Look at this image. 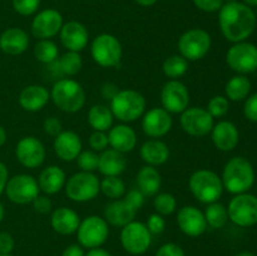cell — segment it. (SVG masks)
<instances>
[{"label":"cell","mask_w":257,"mask_h":256,"mask_svg":"<svg viewBox=\"0 0 257 256\" xmlns=\"http://www.w3.org/2000/svg\"><path fill=\"white\" fill-rule=\"evenodd\" d=\"M218 12L221 32L228 42H243L255 30L257 18L248 5L230 2L223 4Z\"/></svg>","instance_id":"cell-1"},{"label":"cell","mask_w":257,"mask_h":256,"mask_svg":"<svg viewBox=\"0 0 257 256\" xmlns=\"http://www.w3.org/2000/svg\"><path fill=\"white\" fill-rule=\"evenodd\" d=\"M223 188L233 195L245 193L255 182V171L252 165L243 157H233L226 163L222 172Z\"/></svg>","instance_id":"cell-2"},{"label":"cell","mask_w":257,"mask_h":256,"mask_svg":"<svg viewBox=\"0 0 257 256\" xmlns=\"http://www.w3.org/2000/svg\"><path fill=\"white\" fill-rule=\"evenodd\" d=\"M50 98L54 104L65 113L78 112L85 104L84 88L77 80L69 78H63L54 83Z\"/></svg>","instance_id":"cell-3"},{"label":"cell","mask_w":257,"mask_h":256,"mask_svg":"<svg viewBox=\"0 0 257 256\" xmlns=\"http://www.w3.org/2000/svg\"><path fill=\"white\" fill-rule=\"evenodd\" d=\"M188 187L197 201L202 203L217 202L222 196V180L216 172L210 170H198L191 175Z\"/></svg>","instance_id":"cell-4"},{"label":"cell","mask_w":257,"mask_h":256,"mask_svg":"<svg viewBox=\"0 0 257 256\" xmlns=\"http://www.w3.org/2000/svg\"><path fill=\"white\" fill-rule=\"evenodd\" d=\"M110 110L120 122H135L145 113L146 99L137 90H118L117 94L110 99Z\"/></svg>","instance_id":"cell-5"},{"label":"cell","mask_w":257,"mask_h":256,"mask_svg":"<svg viewBox=\"0 0 257 256\" xmlns=\"http://www.w3.org/2000/svg\"><path fill=\"white\" fill-rule=\"evenodd\" d=\"M93 60L103 68L119 67L123 49L119 40L112 34L103 33L95 37L90 44Z\"/></svg>","instance_id":"cell-6"},{"label":"cell","mask_w":257,"mask_h":256,"mask_svg":"<svg viewBox=\"0 0 257 256\" xmlns=\"http://www.w3.org/2000/svg\"><path fill=\"white\" fill-rule=\"evenodd\" d=\"M64 188L68 198L74 202H88L100 192V181L93 172L80 171L68 178Z\"/></svg>","instance_id":"cell-7"},{"label":"cell","mask_w":257,"mask_h":256,"mask_svg":"<svg viewBox=\"0 0 257 256\" xmlns=\"http://www.w3.org/2000/svg\"><path fill=\"white\" fill-rule=\"evenodd\" d=\"M211 35L206 30L196 28L183 33L177 43L178 52L188 62H196L210 52L211 49Z\"/></svg>","instance_id":"cell-8"},{"label":"cell","mask_w":257,"mask_h":256,"mask_svg":"<svg viewBox=\"0 0 257 256\" xmlns=\"http://www.w3.org/2000/svg\"><path fill=\"white\" fill-rule=\"evenodd\" d=\"M109 236L108 222L99 216H88L80 221L77 230L78 242L82 247L95 248L100 247Z\"/></svg>","instance_id":"cell-9"},{"label":"cell","mask_w":257,"mask_h":256,"mask_svg":"<svg viewBox=\"0 0 257 256\" xmlns=\"http://www.w3.org/2000/svg\"><path fill=\"white\" fill-rule=\"evenodd\" d=\"M120 243L131 255H143L152 243V233L146 223L133 220L122 227Z\"/></svg>","instance_id":"cell-10"},{"label":"cell","mask_w":257,"mask_h":256,"mask_svg":"<svg viewBox=\"0 0 257 256\" xmlns=\"http://www.w3.org/2000/svg\"><path fill=\"white\" fill-rule=\"evenodd\" d=\"M228 218L235 225L250 227L257 223V197L250 193L236 195L227 207Z\"/></svg>","instance_id":"cell-11"},{"label":"cell","mask_w":257,"mask_h":256,"mask_svg":"<svg viewBox=\"0 0 257 256\" xmlns=\"http://www.w3.org/2000/svg\"><path fill=\"white\" fill-rule=\"evenodd\" d=\"M39 192L40 188L37 178L27 173L13 176L8 180L7 186H5L7 197L17 205H27V203L33 202Z\"/></svg>","instance_id":"cell-12"},{"label":"cell","mask_w":257,"mask_h":256,"mask_svg":"<svg viewBox=\"0 0 257 256\" xmlns=\"http://www.w3.org/2000/svg\"><path fill=\"white\" fill-rule=\"evenodd\" d=\"M228 67L240 74H247L257 69V47L251 43H235L226 54Z\"/></svg>","instance_id":"cell-13"},{"label":"cell","mask_w":257,"mask_h":256,"mask_svg":"<svg viewBox=\"0 0 257 256\" xmlns=\"http://www.w3.org/2000/svg\"><path fill=\"white\" fill-rule=\"evenodd\" d=\"M180 123L182 130L192 137H203L213 128V117L206 108H187L181 113Z\"/></svg>","instance_id":"cell-14"},{"label":"cell","mask_w":257,"mask_h":256,"mask_svg":"<svg viewBox=\"0 0 257 256\" xmlns=\"http://www.w3.org/2000/svg\"><path fill=\"white\" fill-rule=\"evenodd\" d=\"M161 103L168 113H182L190 104V92L178 79H171L161 90Z\"/></svg>","instance_id":"cell-15"},{"label":"cell","mask_w":257,"mask_h":256,"mask_svg":"<svg viewBox=\"0 0 257 256\" xmlns=\"http://www.w3.org/2000/svg\"><path fill=\"white\" fill-rule=\"evenodd\" d=\"M45 147L40 140L34 136L23 137L15 147V156L22 166L27 168H37L45 160Z\"/></svg>","instance_id":"cell-16"},{"label":"cell","mask_w":257,"mask_h":256,"mask_svg":"<svg viewBox=\"0 0 257 256\" xmlns=\"http://www.w3.org/2000/svg\"><path fill=\"white\" fill-rule=\"evenodd\" d=\"M63 17L58 10L45 9L38 13L32 23V33L38 39H50L60 32Z\"/></svg>","instance_id":"cell-17"},{"label":"cell","mask_w":257,"mask_h":256,"mask_svg":"<svg viewBox=\"0 0 257 256\" xmlns=\"http://www.w3.org/2000/svg\"><path fill=\"white\" fill-rule=\"evenodd\" d=\"M177 225L185 235L198 237L207 230L205 213L196 206H183L178 210Z\"/></svg>","instance_id":"cell-18"},{"label":"cell","mask_w":257,"mask_h":256,"mask_svg":"<svg viewBox=\"0 0 257 256\" xmlns=\"http://www.w3.org/2000/svg\"><path fill=\"white\" fill-rule=\"evenodd\" d=\"M173 124L171 113L165 108H152L148 110L142 119V130L146 136L151 138H161L167 135Z\"/></svg>","instance_id":"cell-19"},{"label":"cell","mask_w":257,"mask_h":256,"mask_svg":"<svg viewBox=\"0 0 257 256\" xmlns=\"http://www.w3.org/2000/svg\"><path fill=\"white\" fill-rule=\"evenodd\" d=\"M59 34L63 47L69 52H82L87 47L88 39H89V33L87 28L82 23L75 22V20L63 24Z\"/></svg>","instance_id":"cell-20"},{"label":"cell","mask_w":257,"mask_h":256,"mask_svg":"<svg viewBox=\"0 0 257 256\" xmlns=\"http://www.w3.org/2000/svg\"><path fill=\"white\" fill-rule=\"evenodd\" d=\"M54 152L62 161L72 162L82 152L83 143L79 135L73 131H62L54 140Z\"/></svg>","instance_id":"cell-21"},{"label":"cell","mask_w":257,"mask_h":256,"mask_svg":"<svg viewBox=\"0 0 257 256\" xmlns=\"http://www.w3.org/2000/svg\"><path fill=\"white\" fill-rule=\"evenodd\" d=\"M50 99V93L43 85L32 84L25 87L19 94V104L27 112H39Z\"/></svg>","instance_id":"cell-22"},{"label":"cell","mask_w":257,"mask_h":256,"mask_svg":"<svg viewBox=\"0 0 257 256\" xmlns=\"http://www.w3.org/2000/svg\"><path fill=\"white\" fill-rule=\"evenodd\" d=\"M212 142L216 148L223 152L232 151L238 143L237 127L230 120H221L212 128Z\"/></svg>","instance_id":"cell-23"},{"label":"cell","mask_w":257,"mask_h":256,"mask_svg":"<svg viewBox=\"0 0 257 256\" xmlns=\"http://www.w3.org/2000/svg\"><path fill=\"white\" fill-rule=\"evenodd\" d=\"M29 47V37L20 28H9L0 34V49L5 54L20 55Z\"/></svg>","instance_id":"cell-24"},{"label":"cell","mask_w":257,"mask_h":256,"mask_svg":"<svg viewBox=\"0 0 257 256\" xmlns=\"http://www.w3.org/2000/svg\"><path fill=\"white\" fill-rule=\"evenodd\" d=\"M80 217L74 210L69 207H59L53 211L50 225L55 232L60 235H72L79 227Z\"/></svg>","instance_id":"cell-25"},{"label":"cell","mask_w":257,"mask_h":256,"mask_svg":"<svg viewBox=\"0 0 257 256\" xmlns=\"http://www.w3.org/2000/svg\"><path fill=\"white\" fill-rule=\"evenodd\" d=\"M108 141L113 150L127 153L135 150L136 145H137V135L130 125L117 124L109 130Z\"/></svg>","instance_id":"cell-26"},{"label":"cell","mask_w":257,"mask_h":256,"mask_svg":"<svg viewBox=\"0 0 257 256\" xmlns=\"http://www.w3.org/2000/svg\"><path fill=\"white\" fill-rule=\"evenodd\" d=\"M37 181L40 191H43L45 195H55L59 191H62V188H64L65 182H67V176L62 168L52 165L48 166L40 172Z\"/></svg>","instance_id":"cell-27"},{"label":"cell","mask_w":257,"mask_h":256,"mask_svg":"<svg viewBox=\"0 0 257 256\" xmlns=\"http://www.w3.org/2000/svg\"><path fill=\"white\" fill-rule=\"evenodd\" d=\"M136 213L137 211L131 207L124 200H115L105 206L104 220L110 225L123 227L135 220Z\"/></svg>","instance_id":"cell-28"},{"label":"cell","mask_w":257,"mask_h":256,"mask_svg":"<svg viewBox=\"0 0 257 256\" xmlns=\"http://www.w3.org/2000/svg\"><path fill=\"white\" fill-rule=\"evenodd\" d=\"M141 157L148 166H161L170 158V148L163 141L158 138L146 141L140 150Z\"/></svg>","instance_id":"cell-29"},{"label":"cell","mask_w":257,"mask_h":256,"mask_svg":"<svg viewBox=\"0 0 257 256\" xmlns=\"http://www.w3.org/2000/svg\"><path fill=\"white\" fill-rule=\"evenodd\" d=\"M127 167V158L124 153L109 148L104 150L99 156V163H98V171L103 176H119Z\"/></svg>","instance_id":"cell-30"},{"label":"cell","mask_w":257,"mask_h":256,"mask_svg":"<svg viewBox=\"0 0 257 256\" xmlns=\"http://www.w3.org/2000/svg\"><path fill=\"white\" fill-rule=\"evenodd\" d=\"M138 190L145 196H155L160 191L162 178L158 170L153 166H143L137 173Z\"/></svg>","instance_id":"cell-31"},{"label":"cell","mask_w":257,"mask_h":256,"mask_svg":"<svg viewBox=\"0 0 257 256\" xmlns=\"http://www.w3.org/2000/svg\"><path fill=\"white\" fill-rule=\"evenodd\" d=\"M113 115L110 108L103 104H95L88 112V123L94 131H100V132H107L112 128L113 124Z\"/></svg>","instance_id":"cell-32"},{"label":"cell","mask_w":257,"mask_h":256,"mask_svg":"<svg viewBox=\"0 0 257 256\" xmlns=\"http://www.w3.org/2000/svg\"><path fill=\"white\" fill-rule=\"evenodd\" d=\"M251 90V82L245 75H235L227 82L225 88L226 97L233 102H240L247 98Z\"/></svg>","instance_id":"cell-33"},{"label":"cell","mask_w":257,"mask_h":256,"mask_svg":"<svg viewBox=\"0 0 257 256\" xmlns=\"http://www.w3.org/2000/svg\"><path fill=\"white\" fill-rule=\"evenodd\" d=\"M34 57L43 64H50L59 58L58 45L50 39H40L34 45Z\"/></svg>","instance_id":"cell-34"},{"label":"cell","mask_w":257,"mask_h":256,"mask_svg":"<svg viewBox=\"0 0 257 256\" xmlns=\"http://www.w3.org/2000/svg\"><path fill=\"white\" fill-rule=\"evenodd\" d=\"M205 218L210 227L222 228L228 221L227 208L220 202L210 203L205 211Z\"/></svg>","instance_id":"cell-35"},{"label":"cell","mask_w":257,"mask_h":256,"mask_svg":"<svg viewBox=\"0 0 257 256\" xmlns=\"http://www.w3.org/2000/svg\"><path fill=\"white\" fill-rule=\"evenodd\" d=\"M162 69L166 77L171 78V79H178L185 75L188 70V60H186L180 54L171 55L163 62Z\"/></svg>","instance_id":"cell-36"},{"label":"cell","mask_w":257,"mask_h":256,"mask_svg":"<svg viewBox=\"0 0 257 256\" xmlns=\"http://www.w3.org/2000/svg\"><path fill=\"white\" fill-rule=\"evenodd\" d=\"M58 65L63 75H72L78 74L82 70L83 59L78 52H69L68 50L65 54L58 58Z\"/></svg>","instance_id":"cell-37"},{"label":"cell","mask_w":257,"mask_h":256,"mask_svg":"<svg viewBox=\"0 0 257 256\" xmlns=\"http://www.w3.org/2000/svg\"><path fill=\"white\" fill-rule=\"evenodd\" d=\"M100 191L109 198L118 200L125 193V185L118 176H108L100 181Z\"/></svg>","instance_id":"cell-38"},{"label":"cell","mask_w":257,"mask_h":256,"mask_svg":"<svg viewBox=\"0 0 257 256\" xmlns=\"http://www.w3.org/2000/svg\"><path fill=\"white\" fill-rule=\"evenodd\" d=\"M153 206H155V210L157 211V213L162 216H167L175 212L176 208H177V201H176V197L172 193L162 192L156 196L155 201H153Z\"/></svg>","instance_id":"cell-39"},{"label":"cell","mask_w":257,"mask_h":256,"mask_svg":"<svg viewBox=\"0 0 257 256\" xmlns=\"http://www.w3.org/2000/svg\"><path fill=\"white\" fill-rule=\"evenodd\" d=\"M78 167L84 172H94L98 170L99 156L94 151H82L77 157Z\"/></svg>","instance_id":"cell-40"},{"label":"cell","mask_w":257,"mask_h":256,"mask_svg":"<svg viewBox=\"0 0 257 256\" xmlns=\"http://www.w3.org/2000/svg\"><path fill=\"white\" fill-rule=\"evenodd\" d=\"M206 109L213 118H220L227 114L228 109H230V103H228L227 98L223 95H215L210 99Z\"/></svg>","instance_id":"cell-41"},{"label":"cell","mask_w":257,"mask_h":256,"mask_svg":"<svg viewBox=\"0 0 257 256\" xmlns=\"http://www.w3.org/2000/svg\"><path fill=\"white\" fill-rule=\"evenodd\" d=\"M40 0H13V8L15 12L24 17H29L37 13Z\"/></svg>","instance_id":"cell-42"},{"label":"cell","mask_w":257,"mask_h":256,"mask_svg":"<svg viewBox=\"0 0 257 256\" xmlns=\"http://www.w3.org/2000/svg\"><path fill=\"white\" fill-rule=\"evenodd\" d=\"M109 141H108V135L100 131H94L89 137V146L93 151H104L107 150Z\"/></svg>","instance_id":"cell-43"},{"label":"cell","mask_w":257,"mask_h":256,"mask_svg":"<svg viewBox=\"0 0 257 256\" xmlns=\"http://www.w3.org/2000/svg\"><path fill=\"white\" fill-rule=\"evenodd\" d=\"M146 226L152 235H161L166 228V221L160 213H152L148 217Z\"/></svg>","instance_id":"cell-44"},{"label":"cell","mask_w":257,"mask_h":256,"mask_svg":"<svg viewBox=\"0 0 257 256\" xmlns=\"http://www.w3.org/2000/svg\"><path fill=\"white\" fill-rule=\"evenodd\" d=\"M33 208H34L35 212L42 213V215H45V213H49L53 208V202L48 196H40L38 195L37 197L33 200Z\"/></svg>","instance_id":"cell-45"},{"label":"cell","mask_w":257,"mask_h":256,"mask_svg":"<svg viewBox=\"0 0 257 256\" xmlns=\"http://www.w3.org/2000/svg\"><path fill=\"white\" fill-rule=\"evenodd\" d=\"M145 197L146 196L143 195L140 190H136L135 188V190H131L125 193L124 201L131 206V207H133L136 211H138L142 207L143 203H145Z\"/></svg>","instance_id":"cell-46"},{"label":"cell","mask_w":257,"mask_h":256,"mask_svg":"<svg viewBox=\"0 0 257 256\" xmlns=\"http://www.w3.org/2000/svg\"><path fill=\"white\" fill-rule=\"evenodd\" d=\"M196 8L206 13H215L222 8L223 0H193Z\"/></svg>","instance_id":"cell-47"},{"label":"cell","mask_w":257,"mask_h":256,"mask_svg":"<svg viewBox=\"0 0 257 256\" xmlns=\"http://www.w3.org/2000/svg\"><path fill=\"white\" fill-rule=\"evenodd\" d=\"M245 117L251 122H257V93L250 95L246 99L245 107H243Z\"/></svg>","instance_id":"cell-48"},{"label":"cell","mask_w":257,"mask_h":256,"mask_svg":"<svg viewBox=\"0 0 257 256\" xmlns=\"http://www.w3.org/2000/svg\"><path fill=\"white\" fill-rule=\"evenodd\" d=\"M155 256H186L185 251L177 243L167 242L161 246L157 250Z\"/></svg>","instance_id":"cell-49"},{"label":"cell","mask_w":257,"mask_h":256,"mask_svg":"<svg viewBox=\"0 0 257 256\" xmlns=\"http://www.w3.org/2000/svg\"><path fill=\"white\" fill-rule=\"evenodd\" d=\"M43 128H44V132L47 135L57 137L62 132V122L57 117H49L43 123Z\"/></svg>","instance_id":"cell-50"},{"label":"cell","mask_w":257,"mask_h":256,"mask_svg":"<svg viewBox=\"0 0 257 256\" xmlns=\"http://www.w3.org/2000/svg\"><path fill=\"white\" fill-rule=\"evenodd\" d=\"M15 241L12 233L9 232H0V253H12L14 250Z\"/></svg>","instance_id":"cell-51"},{"label":"cell","mask_w":257,"mask_h":256,"mask_svg":"<svg viewBox=\"0 0 257 256\" xmlns=\"http://www.w3.org/2000/svg\"><path fill=\"white\" fill-rule=\"evenodd\" d=\"M62 256H85V252L83 251V247L78 243H73L68 247L64 248Z\"/></svg>","instance_id":"cell-52"},{"label":"cell","mask_w":257,"mask_h":256,"mask_svg":"<svg viewBox=\"0 0 257 256\" xmlns=\"http://www.w3.org/2000/svg\"><path fill=\"white\" fill-rule=\"evenodd\" d=\"M8 180H9V171L5 163L0 162V195L5 191Z\"/></svg>","instance_id":"cell-53"},{"label":"cell","mask_w":257,"mask_h":256,"mask_svg":"<svg viewBox=\"0 0 257 256\" xmlns=\"http://www.w3.org/2000/svg\"><path fill=\"white\" fill-rule=\"evenodd\" d=\"M117 93H118L117 87H115L114 84H112V83H105V84L102 87V94L105 99L110 100L115 94H117Z\"/></svg>","instance_id":"cell-54"},{"label":"cell","mask_w":257,"mask_h":256,"mask_svg":"<svg viewBox=\"0 0 257 256\" xmlns=\"http://www.w3.org/2000/svg\"><path fill=\"white\" fill-rule=\"evenodd\" d=\"M85 256H112V253L108 252L107 250L102 247H95V248H89Z\"/></svg>","instance_id":"cell-55"},{"label":"cell","mask_w":257,"mask_h":256,"mask_svg":"<svg viewBox=\"0 0 257 256\" xmlns=\"http://www.w3.org/2000/svg\"><path fill=\"white\" fill-rule=\"evenodd\" d=\"M5 142H7V132H5L3 125H0V147H3Z\"/></svg>","instance_id":"cell-56"},{"label":"cell","mask_w":257,"mask_h":256,"mask_svg":"<svg viewBox=\"0 0 257 256\" xmlns=\"http://www.w3.org/2000/svg\"><path fill=\"white\" fill-rule=\"evenodd\" d=\"M135 2L142 5V7H152V5H155L157 3V0H135Z\"/></svg>","instance_id":"cell-57"},{"label":"cell","mask_w":257,"mask_h":256,"mask_svg":"<svg viewBox=\"0 0 257 256\" xmlns=\"http://www.w3.org/2000/svg\"><path fill=\"white\" fill-rule=\"evenodd\" d=\"M243 3L248 7H257V0H243Z\"/></svg>","instance_id":"cell-58"},{"label":"cell","mask_w":257,"mask_h":256,"mask_svg":"<svg viewBox=\"0 0 257 256\" xmlns=\"http://www.w3.org/2000/svg\"><path fill=\"white\" fill-rule=\"evenodd\" d=\"M5 216V208H4V205H3L2 202H0V222L3 221V218H4Z\"/></svg>","instance_id":"cell-59"},{"label":"cell","mask_w":257,"mask_h":256,"mask_svg":"<svg viewBox=\"0 0 257 256\" xmlns=\"http://www.w3.org/2000/svg\"><path fill=\"white\" fill-rule=\"evenodd\" d=\"M235 256H255L250 251H241V252H237Z\"/></svg>","instance_id":"cell-60"},{"label":"cell","mask_w":257,"mask_h":256,"mask_svg":"<svg viewBox=\"0 0 257 256\" xmlns=\"http://www.w3.org/2000/svg\"><path fill=\"white\" fill-rule=\"evenodd\" d=\"M0 256H13L12 253H0Z\"/></svg>","instance_id":"cell-61"},{"label":"cell","mask_w":257,"mask_h":256,"mask_svg":"<svg viewBox=\"0 0 257 256\" xmlns=\"http://www.w3.org/2000/svg\"><path fill=\"white\" fill-rule=\"evenodd\" d=\"M256 15H257V10H256Z\"/></svg>","instance_id":"cell-62"}]
</instances>
